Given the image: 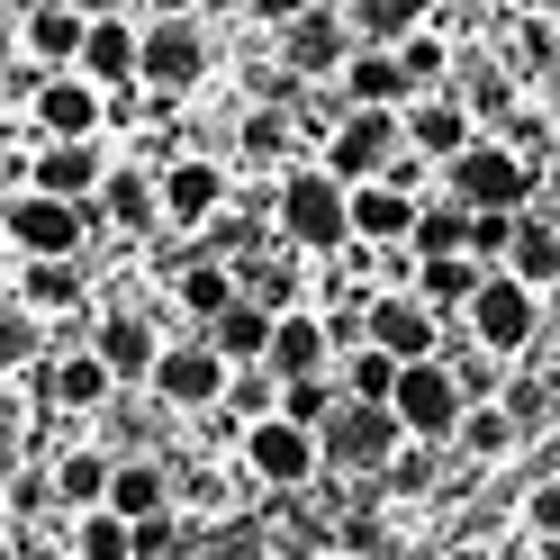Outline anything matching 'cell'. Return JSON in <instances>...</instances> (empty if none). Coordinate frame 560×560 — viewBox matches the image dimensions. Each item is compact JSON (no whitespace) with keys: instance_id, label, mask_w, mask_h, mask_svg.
I'll list each match as a JSON object with an SVG mask.
<instances>
[{"instance_id":"38","label":"cell","mask_w":560,"mask_h":560,"mask_svg":"<svg viewBox=\"0 0 560 560\" xmlns=\"http://www.w3.org/2000/svg\"><path fill=\"white\" fill-rule=\"evenodd\" d=\"M109 218H118V226H154V218H163V182L118 172V182H109Z\"/></svg>"},{"instance_id":"10","label":"cell","mask_w":560,"mask_h":560,"mask_svg":"<svg viewBox=\"0 0 560 560\" xmlns=\"http://www.w3.org/2000/svg\"><path fill=\"white\" fill-rule=\"evenodd\" d=\"M0 226H10L19 254H82V199H55V190H37V182L0 208Z\"/></svg>"},{"instance_id":"28","label":"cell","mask_w":560,"mask_h":560,"mask_svg":"<svg viewBox=\"0 0 560 560\" xmlns=\"http://www.w3.org/2000/svg\"><path fill=\"white\" fill-rule=\"evenodd\" d=\"M19 299H27V307H73V299H82V262H73V254H27Z\"/></svg>"},{"instance_id":"52","label":"cell","mask_w":560,"mask_h":560,"mask_svg":"<svg viewBox=\"0 0 560 560\" xmlns=\"http://www.w3.org/2000/svg\"><path fill=\"white\" fill-rule=\"evenodd\" d=\"M73 10H91V19H100V10H118V0H73Z\"/></svg>"},{"instance_id":"9","label":"cell","mask_w":560,"mask_h":560,"mask_svg":"<svg viewBox=\"0 0 560 560\" xmlns=\"http://www.w3.org/2000/svg\"><path fill=\"white\" fill-rule=\"evenodd\" d=\"M208 73V37H199V19L190 10H163L145 27V55H136V82H154V91H190Z\"/></svg>"},{"instance_id":"47","label":"cell","mask_w":560,"mask_h":560,"mask_svg":"<svg viewBox=\"0 0 560 560\" xmlns=\"http://www.w3.org/2000/svg\"><path fill=\"white\" fill-rule=\"evenodd\" d=\"M506 407H515V425H542V389H534V380H524V389H498Z\"/></svg>"},{"instance_id":"20","label":"cell","mask_w":560,"mask_h":560,"mask_svg":"<svg viewBox=\"0 0 560 560\" xmlns=\"http://www.w3.org/2000/svg\"><path fill=\"white\" fill-rule=\"evenodd\" d=\"M109 506L136 524V515H163L172 506V470L163 462H145V452H118L109 462Z\"/></svg>"},{"instance_id":"44","label":"cell","mask_w":560,"mask_h":560,"mask_svg":"<svg viewBox=\"0 0 560 560\" xmlns=\"http://www.w3.org/2000/svg\"><path fill=\"white\" fill-rule=\"evenodd\" d=\"M136 560H182V524H172V506L163 515H136Z\"/></svg>"},{"instance_id":"35","label":"cell","mask_w":560,"mask_h":560,"mask_svg":"<svg viewBox=\"0 0 560 560\" xmlns=\"http://www.w3.org/2000/svg\"><path fill=\"white\" fill-rule=\"evenodd\" d=\"M335 380L326 371H299V380H280V416H290V425H326V416H335Z\"/></svg>"},{"instance_id":"19","label":"cell","mask_w":560,"mask_h":560,"mask_svg":"<svg viewBox=\"0 0 560 560\" xmlns=\"http://www.w3.org/2000/svg\"><path fill=\"white\" fill-rule=\"evenodd\" d=\"M407 145L425 163H452L470 145V100H416V109H407Z\"/></svg>"},{"instance_id":"26","label":"cell","mask_w":560,"mask_h":560,"mask_svg":"<svg viewBox=\"0 0 560 560\" xmlns=\"http://www.w3.org/2000/svg\"><path fill=\"white\" fill-rule=\"evenodd\" d=\"M235 299H244V271L199 262V254L182 262V317H199V326H208V317H218V307H235Z\"/></svg>"},{"instance_id":"27","label":"cell","mask_w":560,"mask_h":560,"mask_svg":"<svg viewBox=\"0 0 560 560\" xmlns=\"http://www.w3.org/2000/svg\"><path fill=\"white\" fill-rule=\"evenodd\" d=\"M515 434H524V425H515V407H506V398H470V407H462V425H452V443H470L479 462L515 452Z\"/></svg>"},{"instance_id":"54","label":"cell","mask_w":560,"mask_h":560,"mask_svg":"<svg viewBox=\"0 0 560 560\" xmlns=\"http://www.w3.org/2000/svg\"><path fill=\"white\" fill-rule=\"evenodd\" d=\"M0 560H19V542H10V534H0Z\"/></svg>"},{"instance_id":"12","label":"cell","mask_w":560,"mask_h":560,"mask_svg":"<svg viewBox=\"0 0 560 560\" xmlns=\"http://www.w3.org/2000/svg\"><path fill=\"white\" fill-rule=\"evenodd\" d=\"M362 335L380 343V353H398V362H425L434 343H443V326H434V307H425V299H407V290H389V299H371V307H362Z\"/></svg>"},{"instance_id":"51","label":"cell","mask_w":560,"mask_h":560,"mask_svg":"<svg viewBox=\"0 0 560 560\" xmlns=\"http://www.w3.org/2000/svg\"><path fill=\"white\" fill-rule=\"evenodd\" d=\"M0 10H10V19H27V10H37V0H0Z\"/></svg>"},{"instance_id":"57","label":"cell","mask_w":560,"mask_h":560,"mask_svg":"<svg viewBox=\"0 0 560 560\" xmlns=\"http://www.w3.org/2000/svg\"><path fill=\"white\" fill-rule=\"evenodd\" d=\"M551 335H560V307H551Z\"/></svg>"},{"instance_id":"6","label":"cell","mask_w":560,"mask_h":560,"mask_svg":"<svg viewBox=\"0 0 560 560\" xmlns=\"http://www.w3.org/2000/svg\"><path fill=\"white\" fill-rule=\"evenodd\" d=\"M389 407H398V425L407 434H425V443H452V425H462V407H470V389L452 380V362H398V389H389Z\"/></svg>"},{"instance_id":"37","label":"cell","mask_w":560,"mask_h":560,"mask_svg":"<svg viewBox=\"0 0 560 560\" xmlns=\"http://www.w3.org/2000/svg\"><path fill=\"white\" fill-rule=\"evenodd\" d=\"M416 254H462V244H470V208L462 199H452V208H416Z\"/></svg>"},{"instance_id":"31","label":"cell","mask_w":560,"mask_h":560,"mask_svg":"<svg viewBox=\"0 0 560 560\" xmlns=\"http://www.w3.org/2000/svg\"><path fill=\"white\" fill-rule=\"evenodd\" d=\"M434 0H353V37L362 46H398L407 27H425Z\"/></svg>"},{"instance_id":"30","label":"cell","mask_w":560,"mask_h":560,"mask_svg":"<svg viewBox=\"0 0 560 560\" xmlns=\"http://www.w3.org/2000/svg\"><path fill=\"white\" fill-rule=\"evenodd\" d=\"M506 271H515V280H534V290H551V280H560V226L524 218L515 244H506Z\"/></svg>"},{"instance_id":"7","label":"cell","mask_w":560,"mask_h":560,"mask_svg":"<svg viewBox=\"0 0 560 560\" xmlns=\"http://www.w3.org/2000/svg\"><path fill=\"white\" fill-rule=\"evenodd\" d=\"M244 470H254L262 488H299L307 470H326L317 462V425H290V416H254V425H244Z\"/></svg>"},{"instance_id":"42","label":"cell","mask_w":560,"mask_h":560,"mask_svg":"<svg viewBox=\"0 0 560 560\" xmlns=\"http://www.w3.org/2000/svg\"><path fill=\"white\" fill-rule=\"evenodd\" d=\"M524 226V208H470V254H506Z\"/></svg>"},{"instance_id":"3","label":"cell","mask_w":560,"mask_h":560,"mask_svg":"<svg viewBox=\"0 0 560 560\" xmlns=\"http://www.w3.org/2000/svg\"><path fill=\"white\" fill-rule=\"evenodd\" d=\"M443 182H452V199H462V208H534L542 172L524 163L515 145H488V136H470V145L443 163Z\"/></svg>"},{"instance_id":"48","label":"cell","mask_w":560,"mask_h":560,"mask_svg":"<svg viewBox=\"0 0 560 560\" xmlns=\"http://www.w3.org/2000/svg\"><path fill=\"white\" fill-rule=\"evenodd\" d=\"M19 46H27V37H19V27H10V10H0V63H10Z\"/></svg>"},{"instance_id":"50","label":"cell","mask_w":560,"mask_h":560,"mask_svg":"<svg viewBox=\"0 0 560 560\" xmlns=\"http://www.w3.org/2000/svg\"><path fill=\"white\" fill-rule=\"evenodd\" d=\"M10 254H19V244H10V226H0V271H10Z\"/></svg>"},{"instance_id":"23","label":"cell","mask_w":560,"mask_h":560,"mask_svg":"<svg viewBox=\"0 0 560 560\" xmlns=\"http://www.w3.org/2000/svg\"><path fill=\"white\" fill-rule=\"evenodd\" d=\"M91 353L109 362L118 380H145V371H154V353H163V335H154L145 317H109V326L91 335Z\"/></svg>"},{"instance_id":"32","label":"cell","mask_w":560,"mask_h":560,"mask_svg":"<svg viewBox=\"0 0 560 560\" xmlns=\"http://www.w3.org/2000/svg\"><path fill=\"white\" fill-rule=\"evenodd\" d=\"M73 551H82V560H136V524H127L118 506H82Z\"/></svg>"},{"instance_id":"40","label":"cell","mask_w":560,"mask_h":560,"mask_svg":"<svg viewBox=\"0 0 560 560\" xmlns=\"http://www.w3.org/2000/svg\"><path fill=\"white\" fill-rule=\"evenodd\" d=\"M398 63H407V82L425 91V82H443V73H452V46H434L425 27H407V37H398Z\"/></svg>"},{"instance_id":"39","label":"cell","mask_w":560,"mask_h":560,"mask_svg":"<svg viewBox=\"0 0 560 560\" xmlns=\"http://www.w3.org/2000/svg\"><path fill=\"white\" fill-rule=\"evenodd\" d=\"M452 73H462L470 118H498V109H506V73H498V63H479V55H452Z\"/></svg>"},{"instance_id":"13","label":"cell","mask_w":560,"mask_h":560,"mask_svg":"<svg viewBox=\"0 0 560 560\" xmlns=\"http://www.w3.org/2000/svg\"><path fill=\"white\" fill-rule=\"evenodd\" d=\"M407 235H416V190L398 172L353 182V244H407Z\"/></svg>"},{"instance_id":"25","label":"cell","mask_w":560,"mask_h":560,"mask_svg":"<svg viewBox=\"0 0 560 560\" xmlns=\"http://www.w3.org/2000/svg\"><path fill=\"white\" fill-rule=\"evenodd\" d=\"M46 398H55V407H109V398H118V371L100 362V353H73L63 371H46Z\"/></svg>"},{"instance_id":"29","label":"cell","mask_w":560,"mask_h":560,"mask_svg":"<svg viewBox=\"0 0 560 560\" xmlns=\"http://www.w3.org/2000/svg\"><path fill=\"white\" fill-rule=\"evenodd\" d=\"M416 290H425V307H434V317H443V307H470V290H479V262H470V244H462V254H425Z\"/></svg>"},{"instance_id":"34","label":"cell","mask_w":560,"mask_h":560,"mask_svg":"<svg viewBox=\"0 0 560 560\" xmlns=\"http://www.w3.org/2000/svg\"><path fill=\"white\" fill-rule=\"evenodd\" d=\"M226 407L244 416V425L271 416V407H280V371H271V362H235V371H226Z\"/></svg>"},{"instance_id":"45","label":"cell","mask_w":560,"mask_h":560,"mask_svg":"<svg viewBox=\"0 0 560 560\" xmlns=\"http://www.w3.org/2000/svg\"><path fill=\"white\" fill-rule=\"evenodd\" d=\"M452 380H462L470 398H498V353H488V343H479L470 362H452Z\"/></svg>"},{"instance_id":"1","label":"cell","mask_w":560,"mask_h":560,"mask_svg":"<svg viewBox=\"0 0 560 560\" xmlns=\"http://www.w3.org/2000/svg\"><path fill=\"white\" fill-rule=\"evenodd\" d=\"M280 235L299 244V254H335V244H353V182H335V172H280Z\"/></svg>"},{"instance_id":"14","label":"cell","mask_w":560,"mask_h":560,"mask_svg":"<svg viewBox=\"0 0 560 560\" xmlns=\"http://www.w3.org/2000/svg\"><path fill=\"white\" fill-rule=\"evenodd\" d=\"M154 182H163V226H208L218 199H226V172L208 154H182L172 172H154Z\"/></svg>"},{"instance_id":"18","label":"cell","mask_w":560,"mask_h":560,"mask_svg":"<svg viewBox=\"0 0 560 560\" xmlns=\"http://www.w3.org/2000/svg\"><path fill=\"white\" fill-rule=\"evenodd\" d=\"M326 343H335L326 317H307V307H280V317H271V353H262V362H271L280 380H299V371H326Z\"/></svg>"},{"instance_id":"5","label":"cell","mask_w":560,"mask_h":560,"mask_svg":"<svg viewBox=\"0 0 560 560\" xmlns=\"http://www.w3.org/2000/svg\"><path fill=\"white\" fill-rule=\"evenodd\" d=\"M226 353H218V343H208V335H190V343H163V353H154V371H145V389L172 407V416H199V407H218L226 398Z\"/></svg>"},{"instance_id":"46","label":"cell","mask_w":560,"mask_h":560,"mask_svg":"<svg viewBox=\"0 0 560 560\" xmlns=\"http://www.w3.org/2000/svg\"><path fill=\"white\" fill-rule=\"evenodd\" d=\"M524 515H534V534H551V551H560V479H542V488H534V506H524Z\"/></svg>"},{"instance_id":"41","label":"cell","mask_w":560,"mask_h":560,"mask_svg":"<svg viewBox=\"0 0 560 560\" xmlns=\"http://www.w3.org/2000/svg\"><path fill=\"white\" fill-rule=\"evenodd\" d=\"M380 470H389V488H398V498H425V488H434V452H425V434H416L407 452H389Z\"/></svg>"},{"instance_id":"58","label":"cell","mask_w":560,"mask_h":560,"mask_svg":"<svg viewBox=\"0 0 560 560\" xmlns=\"http://www.w3.org/2000/svg\"><path fill=\"white\" fill-rule=\"evenodd\" d=\"M524 10H534V0H524Z\"/></svg>"},{"instance_id":"43","label":"cell","mask_w":560,"mask_h":560,"mask_svg":"<svg viewBox=\"0 0 560 560\" xmlns=\"http://www.w3.org/2000/svg\"><path fill=\"white\" fill-rule=\"evenodd\" d=\"M389 389H398V353L362 343V353H353V398H389Z\"/></svg>"},{"instance_id":"15","label":"cell","mask_w":560,"mask_h":560,"mask_svg":"<svg viewBox=\"0 0 560 560\" xmlns=\"http://www.w3.org/2000/svg\"><path fill=\"white\" fill-rule=\"evenodd\" d=\"M19 37L37 63H82V37H91V10H73V0H37V10L19 19Z\"/></svg>"},{"instance_id":"33","label":"cell","mask_w":560,"mask_h":560,"mask_svg":"<svg viewBox=\"0 0 560 560\" xmlns=\"http://www.w3.org/2000/svg\"><path fill=\"white\" fill-rule=\"evenodd\" d=\"M109 462H118V452H63V462H55V498L109 506Z\"/></svg>"},{"instance_id":"49","label":"cell","mask_w":560,"mask_h":560,"mask_svg":"<svg viewBox=\"0 0 560 560\" xmlns=\"http://www.w3.org/2000/svg\"><path fill=\"white\" fill-rule=\"evenodd\" d=\"M443 560H498V551H488V542H462V551H443Z\"/></svg>"},{"instance_id":"56","label":"cell","mask_w":560,"mask_h":560,"mask_svg":"<svg viewBox=\"0 0 560 560\" xmlns=\"http://www.w3.org/2000/svg\"><path fill=\"white\" fill-rule=\"evenodd\" d=\"M262 10H299V0H262Z\"/></svg>"},{"instance_id":"2","label":"cell","mask_w":560,"mask_h":560,"mask_svg":"<svg viewBox=\"0 0 560 560\" xmlns=\"http://www.w3.org/2000/svg\"><path fill=\"white\" fill-rule=\"evenodd\" d=\"M398 434H407V425H398L389 398H353V389H343L335 416L317 425V462H326V470H380V462L398 452Z\"/></svg>"},{"instance_id":"11","label":"cell","mask_w":560,"mask_h":560,"mask_svg":"<svg viewBox=\"0 0 560 560\" xmlns=\"http://www.w3.org/2000/svg\"><path fill=\"white\" fill-rule=\"evenodd\" d=\"M353 19H335V10H299L290 27H280V73L290 82H317V73H343V55H353Z\"/></svg>"},{"instance_id":"21","label":"cell","mask_w":560,"mask_h":560,"mask_svg":"<svg viewBox=\"0 0 560 560\" xmlns=\"http://www.w3.org/2000/svg\"><path fill=\"white\" fill-rule=\"evenodd\" d=\"M343 91H353V100H371V109H398L416 82H407L398 46H353V55H343Z\"/></svg>"},{"instance_id":"4","label":"cell","mask_w":560,"mask_h":560,"mask_svg":"<svg viewBox=\"0 0 560 560\" xmlns=\"http://www.w3.org/2000/svg\"><path fill=\"white\" fill-rule=\"evenodd\" d=\"M470 335L488 343V353H524V343L542 335V290H534V280H515V271H479Z\"/></svg>"},{"instance_id":"17","label":"cell","mask_w":560,"mask_h":560,"mask_svg":"<svg viewBox=\"0 0 560 560\" xmlns=\"http://www.w3.org/2000/svg\"><path fill=\"white\" fill-rule=\"evenodd\" d=\"M136 55H145V27H127L118 10H100L91 37H82V73L91 82H136Z\"/></svg>"},{"instance_id":"8","label":"cell","mask_w":560,"mask_h":560,"mask_svg":"<svg viewBox=\"0 0 560 560\" xmlns=\"http://www.w3.org/2000/svg\"><path fill=\"white\" fill-rule=\"evenodd\" d=\"M389 154H398V109H371V100H353L335 118V136H326L335 182H371V172H389Z\"/></svg>"},{"instance_id":"53","label":"cell","mask_w":560,"mask_h":560,"mask_svg":"<svg viewBox=\"0 0 560 560\" xmlns=\"http://www.w3.org/2000/svg\"><path fill=\"white\" fill-rule=\"evenodd\" d=\"M154 10H199V0H154Z\"/></svg>"},{"instance_id":"36","label":"cell","mask_w":560,"mask_h":560,"mask_svg":"<svg viewBox=\"0 0 560 560\" xmlns=\"http://www.w3.org/2000/svg\"><path fill=\"white\" fill-rule=\"evenodd\" d=\"M37 362V307L0 290V371H27Z\"/></svg>"},{"instance_id":"22","label":"cell","mask_w":560,"mask_h":560,"mask_svg":"<svg viewBox=\"0 0 560 560\" xmlns=\"http://www.w3.org/2000/svg\"><path fill=\"white\" fill-rule=\"evenodd\" d=\"M27 182L55 190V199H91V182H100L91 136H46V154H37V172H27Z\"/></svg>"},{"instance_id":"55","label":"cell","mask_w":560,"mask_h":560,"mask_svg":"<svg viewBox=\"0 0 560 560\" xmlns=\"http://www.w3.org/2000/svg\"><path fill=\"white\" fill-rule=\"evenodd\" d=\"M551 100H560V63H551ZM551 118H560V109H551Z\"/></svg>"},{"instance_id":"16","label":"cell","mask_w":560,"mask_h":560,"mask_svg":"<svg viewBox=\"0 0 560 560\" xmlns=\"http://www.w3.org/2000/svg\"><path fill=\"white\" fill-rule=\"evenodd\" d=\"M271 317H280V307H271V299H254V290H244V299H235V307H218V317H208L199 335L218 343L226 362H262V353H271Z\"/></svg>"},{"instance_id":"24","label":"cell","mask_w":560,"mask_h":560,"mask_svg":"<svg viewBox=\"0 0 560 560\" xmlns=\"http://www.w3.org/2000/svg\"><path fill=\"white\" fill-rule=\"evenodd\" d=\"M91 127H100L91 73L82 82H37V136H91Z\"/></svg>"}]
</instances>
